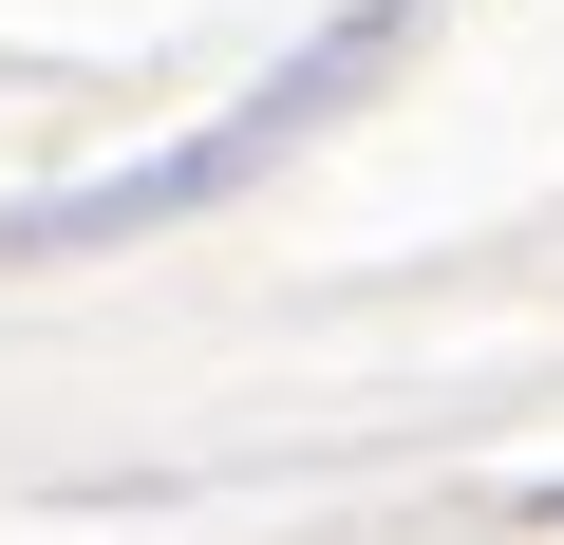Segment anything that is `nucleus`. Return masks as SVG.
I'll list each match as a JSON object with an SVG mask.
<instances>
[{
	"mask_svg": "<svg viewBox=\"0 0 564 545\" xmlns=\"http://www.w3.org/2000/svg\"><path fill=\"white\" fill-rule=\"evenodd\" d=\"M414 57V0H358V20H321L302 57H282L245 113H207L188 151H151V170H113V188H57V207H20V226H0V244H20V263H76V244H132V226H188V207H226V188H263L282 151H302L321 113H358L377 76Z\"/></svg>",
	"mask_w": 564,
	"mask_h": 545,
	"instance_id": "obj_1",
	"label": "nucleus"
},
{
	"mask_svg": "<svg viewBox=\"0 0 564 545\" xmlns=\"http://www.w3.org/2000/svg\"><path fill=\"white\" fill-rule=\"evenodd\" d=\"M508 526H564V470H527V489H508Z\"/></svg>",
	"mask_w": 564,
	"mask_h": 545,
	"instance_id": "obj_2",
	"label": "nucleus"
}]
</instances>
